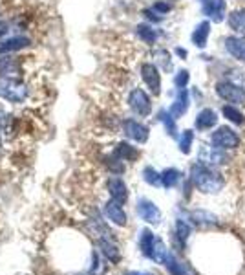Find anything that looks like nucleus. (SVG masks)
<instances>
[{
  "label": "nucleus",
  "instance_id": "1",
  "mask_svg": "<svg viewBox=\"0 0 245 275\" xmlns=\"http://www.w3.org/2000/svg\"><path fill=\"white\" fill-rule=\"evenodd\" d=\"M37 81L35 79H24V77H0V99L20 105L35 101L37 97Z\"/></svg>",
  "mask_w": 245,
  "mask_h": 275
},
{
  "label": "nucleus",
  "instance_id": "2",
  "mask_svg": "<svg viewBox=\"0 0 245 275\" xmlns=\"http://www.w3.org/2000/svg\"><path fill=\"white\" fill-rule=\"evenodd\" d=\"M188 176H190V183L201 193L216 194L225 187V178L222 173L214 169L212 165L201 164V162L190 165V175Z\"/></svg>",
  "mask_w": 245,
  "mask_h": 275
},
{
  "label": "nucleus",
  "instance_id": "3",
  "mask_svg": "<svg viewBox=\"0 0 245 275\" xmlns=\"http://www.w3.org/2000/svg\"><path fill=\"white\" fill-rule=\"evenodd\" d=\"M126 103H128L130 110L134 112L135 116H139V117L150 116L152 99H150V95L146 94L141 87H132L130 88L128 95H126Z\"/></svg>",
  "mask_w": 245,
  "mask_h": 275
},
{
  "label": "nucleus",
  "instance_id": "4",
  "mask_svg": "<svg viewBox=\"0 0 245 275\" xmlns=\"http://www.w3.org/2000/svg\"><path fill=\"white\" fill-rule=\"evenodd\" d=\"M214 92H216V95L220 99L229 103V105H236V106L245 105V90H242L240 87L233 85V83L223 79V77L214 85Z\"/></svg>",
  "mask_w": 245,
  "mask_h": 275
},
{
  "label": "nucleus",
  "instance_id": "5",
  "mask_svg": "<svg viewBox=\"0 0 245 275\" xmlns=\"http://www.w3.org/2000/svg\"><path fill=\"white\" fill-rule=\"evenodd\" d=\"M240 134L231 127H220L210 134V145L222 149V151H233L240 147Z\"/></svg>",
  "mask_w": 245,
  "mask_h": 275
},
{
  "label": "nucleus",
  "instance_id": "6",
  "mask_svg": "<svg viewBox=\"0 0 245 275\" xmlns=\"http://www.w3.org/2000/svg\"><path fill=\"white\" fill-rule=\"evenodd\" d=\"M121 129L126 138L137 141V143H145L148 140V127L134 117H124L121 121Z\"/></svg>",
  "mask_w": 245,
  "mask_h": 275
},
{
  "label": "nucleus",
  "instance_id": "7",
  "mask_svg": "<svg viewBox=\"0 0 245 275\" xmlns=\"http://www.w3.org/2000/svg\"><path fill=\"white\" fill-rule=\"evenodd\" d=\"M139 72H141V79L145 83V87L148 88L154 95H159V92H161V76H159L158 66L154 65V63H143Z\"/></svg>",
  "mask_w": 245,
  "mask_h": 275
},
{
  "label": "nucleus",
  "instance_id": "8",
  "mask_svg": "<svg viewBox=\"0 0 245 275\" xmlns=\"http://www.w3.org/2000/svg\"><path fill=\"white\" fill-rule=\"evenodd\" d=\"M137 215H139L145 222L152 224V226H158L161 222V211L154 202H150L148 198H139L137 200Z\"/></svg>",
  "mask_w": 245,
  "mask_h": 275
},
{
  "label": "nucleus",
  "instance_id": "9",
  "mask_svg": "<svg viewBox=\"0 0 245 275\" xmlns=\"http://www.w3.org/2000/svg\"><path fill=\"white\" fill-rule=\"evenodd\" d=\"M198 162L201 164H207V165H225L229 164V156L227 152L222 151V149H216V147H207L205 145L201 151H199V156H198Z\"/></svg>",
  "mask_w": 245,
  "mask_h": 275
},
{
  "label": "nucleus",
  "instance_id": "10",
  "mask_svg": "<svg viewBox=\"0 0 245 275\" xmlns=\"http://www.w3.org/2000/svg\"><path fill=\"white\" fill-rule=\"evenodd\" d=\"M225 52L234 59L238 61L240 65L245 66V37L240 35H229L225 39Z\"/></svg>",
  "mask_w": 245,
  "mask_h": 275
},
{
  "label": "nucleus",
  "instance_id": "11",
  "mask_svg": "<svg viewBox=\"0 0 245 275\" xmlns=\"http://www.w3.org/2000/svg\"><path fill=\"white\" fill-rule=\"evenodd\" d=\"M201 2V13L210 17L214 22H220L227 15V4L225 0H199Z\"/></svg>",
  "mask_w": 245,
  "mask_h": 275
},
{
  "label": "nucleus",
  "instance_id": "12",
  "mask_svg": "<svg viewBox=\"0 0 245 275\" xmlns=\"http://www.w3.org/2000/svg\"><path fill=\"white\" fill-rule=\"evenodd\" d=\"M106 187H108L112 200H116L119 204H126V200H128V187H126V183L119 176H110L108 182H106Z\"/></svg>",
  "mask_w": 245,
  "mask_h": 275
},
{
  "label": "nucleus",
  "instance_id": "13",
  "mask_svg": "<svg viewBox=\"0 0 245 275\" xmlns=\"http://www.w3.org/2000/svg\"><path fill=\"white\" fill-rule=\"evenodd\" d=\"M103 211H105V217L108 218V220H112L116 226H126V222H128L126 213L122 209V204H119L116 200H112V198L108 200L105 204V207H103Z\"/></svg>",
  "mask_w": 245,
  "mask_h": 275
},
{
  "label": "nucleus",
  "instance_id": "14",
  "mask_svg": "<svg viewBox=\"0 0 245 275\" xmlns=\"http://www.w3.org/2000/svg\"><path fill=\"white\" fill-rule=\"evenodd\" d=\"M227 26L234 35L245 37V7H234L227 15Z\"/></svg>",
  "mask_w": 245,
  "mask_h": 275
},
{
  "label": "nucleus",
  "instance_id": "15",
  "mask_svg": "<svg viewBox=\"0 0 245 275\" xmlns=\"http://www.w3.org/2000/svg\"><path fill=\"white\" fill-rule=\"evenodd\" d=\"M97 246H99L103 257L112 264H119L121 261V253H119V248L116 246V240L112 239H97Z\"/></svg>",
  "mask_w": 245,
  "mask_h": 275
},
{
  "label": "nucleus",
  "instance_id": "16",
  "mask_svg": "<svg viewBox=\"0 0 245 275\" xmlns=\"http://www.w3.org/2000/svg\"><path fill=\"white\" fill-rule=\"evenodd\" d=\"M218 123V114L214 108H201V110L198 112V116H196V129L199 130V132H203V130H209L212 129L214 125Z\"/></svg>",
  "mask_w": 245,
  "mask_h": 275
},
{
  "label": "nucleus",
  "instance_id": "17",
  "mask_svg": "<svg viewBox=\"0 0 245 275\" xmlns=\"http://www.w3.org/2000/svg\"><path fill=\"white\" fill-rule=\"evenodd\" d=\"M188 105H190V99H188L187 88H181V90H178V95H176L174 103L170 105L169 112L176 117V119H180V117L188 110Z\"/></svg>",
  "mask_w": 245,
  "mask_h": 275
},
{
  "label": "nucleus",
  "instance_id": "18",
  "mask_svg": "<svg viewBox=\"0 0 245 275\" xmlns=\"http://www.w3.org/2000/svg\"><path fill=\"white\" fill-rule=\"evenodd\" d=\"M112 156H116V158L121 160V162H134V160L139 156V151H137L135 147L130 145V143H126V141H119V143L114 147Z\"/></svg>",
  "mask_w": 245,
  "mask_h": 275
},
{
  "label": "nucleus",
  "instance_id": "19",
  "mask_svg": "<svg viewBox=\"0 0 245 275\" xmlns=\"http://www.w3.org/2000/svg\"><path fill=\"white\" fill-rule=\"evenodd\" d=\"M135 35H137V39H139L143 44L154 46L159 39V31L156 28L148 26V24H139V26H135Z\"/></svg>",
  "mask_w": 245,
  "mask_h": 275
},
{
  "label": "nucleus",
  "instance_id": "20",
  "mask_svg": "<svg viewBox=\"0 0 245 275\" xmlns=\"http://www.w3.org/2000/svg\"><path fill=\"white\" fill-rule=\"evenodd\" d=\"M156 239H158V237L152 233L150 229L145 228L139 231V250L146 259H150L152 250H154V244H156Z\"/></svg>",
  "mask_w": 245,
  "mask_h": 275
},
{
  "label": "nucleus",
  "instance_id": "21",
  "mask_svg": "<svg viewBox=\"0 0 245 275\" xmlns=\"http://www.w3.org/2000/svg\"><path fill=\"white\" fill-rule=\"evenodd\" d=\"M190 237V226L185 220L178 218L176 220V228H174V242L180 246V250H185V242Z\"/></svg>",
  "mask_w": 245,
  "mask_h": 275
},
{
  "label": "nucleus",
  "instance_id": "22",
  "mask_svg": "<svg viewBox=\"0 0 245 275\" xmlns=\"http://www.w3.org/2000/svg\"><path fill=\"white\" fill-rule=\"evenodd\" d=\"M210 35V22L209 20H201V22L196 26L192 33V42L198 48H205L207 46V39Z\"/></svg>",
  "mask_w": 245,
  "mask_h": 275
},
{
  "label": "nucleus",
  "instance_id": "23",
  "mask_svg": "<svg viewBox=\"0 0 245 275\" xmlns=\"http://www.w3.org/2000/svg\"><path fill=\"white\" fill-rule=\"evenodd\" d=\"M169 255H170L169 248L165 246V242L158 237V239H156V244H154V250H152L150 261H154V263H158V264H165Z\"/></svg>",
  "mask_w": 245,
  "mask_h": 275
},
{
  "label": "nucleus",
  "instance_id": "24",
  "mask_svg": "<svg viewBox=\"0 0 245 275\" xmlns=\"http://www.w3.org/2000/svg\"><path fill=\"white\" fill-rule=\"evenodd\" d=\"M222 112H223V116L227 117L231 123H234V125H244L245 123V116H244V112L240 110V106L225 105Z\"/></svg>",
  "mask_w": 245,
  "mask_h": 275
},
{
  "label": "nucleus",
  "instance_id": "25",
  "mask_svg": "<svg viewBox=\"0 0 245 275\" xmlns=\"http://www.w3.org/2000/svg\"><path fill=\"white\" fill-rule=\"evenodd\" d=\"M181 180V173L174 167H169V169H165L161 173V185L165 189H172Z\"/></svg>",
  "mask_w": 245,
  "mask_h": 275
},
{
  "label": "nucleus",
  "instance_id": "26",
  "mask_svg": "<svg viewBox=\"0 0 245 275\" xmlns=\"http://www.w3.org/2000/svg\"><path fill=\"white\" fill-rule=\"evenodd\" d=\"M190 220H194V224L198 226H207V224H216L218 218L209 213L205 209H196V211H190Z\"/></svg>",
  "mask_w": 245,
  "mask_h": 275
},
{
  "label": "nucleus",
  "instance_id": "27",
  "mask_svg": "<svg viewBox=\"0 0 245 275\" xmlns=\"http://www.w3.org/2000/svg\"><path fill=\"white\" fill-rule=\"evenodd\" d=\"M165 266H167V270L170 272V275H188V270L187 266L181 263V261H178V259L170 253L169 257H167V263H165Z\"/></svg>",
  "mask_w": 245,
  "mask_h": 275
},
{
  "label": "nucleus",
  "instance_id": "28",
  "mask_svg": "<svg viewBox=\"0 0 245 275\" xmlns=\"http://www.w3.org/2000/svg\"><path fill=\"white\" fill-rule=\"evenodd\" d=\"M223 79L231 81L233 85L240 87L242 90H245V70L244 68H231V70L223 76Z\"/></svg>",
  "mask_w": 245,
  "mask_h": 275
},
{
  "label": "nucleus",
  "instance_id": "29",
  "mask_svg": "<svg viewBox=\"0 0 245 275\" xmlns=\"http://www.w3.org/2000/svg\"><path fill=\"white\" fill-rule=\"evenodd\" d=\"M88 274L90 275H105L106 274V266L101 261L99 253L92 252L90 255V266H88Z\"/></svg>",
  "mask_w": 245,
  "mask_h": 275
},
{
  "label": "nucleus",
  "instance_id": "30",
  "mask_svg": "<svg viewBox=\"0 0 245 275\" xmlns=\"http://www.w3.org/2000/svg\"><path fill=\"white\" fill-rule=\"evenodd\" d=\"M159 121L165 125L167 132H169L172 138H176V136H178V129H176V117L172 116L169 110H163L161 114H159Z\"/></svg>",
  "mask_w": 245,
  "mask_h": 275
},
{
  "label": "nucleus",
  "instance_id": "31",
  "mask_svg": "<svg viewBox=\"0 0 245 275\" xmlns=\"http://www.w3.org/2000/svg\"><path fill=\"white\" fill-rule=\"evenodd\" d=\"M143 180L148 183V185H161V173H158V171L154 169V167H145L143 169Z\"/></svg>",
  "mask_w": 245,
  "mask_h": 275
},
{
  "label": "nucleus",
  "instance_id": "32",
  "mask_svg": "<svg viewBox=\"0 0 245 275\" xmlns=\"http://www.w3.org/2000/svg\"><path fill=\"white\" fill-rule=\"evenodd\" d=\"M154 57H156V63H159L163 70L169 72L170 68H172V61H170V53L167 52L165 48H159V50H156V52H154Z\"/></svg>",
  "mask_w": 245,
  "mask_h": 275
},
{
  "label": "nucleus",
  "instance_id": "33",
  "mask_svg": "<svg viewBox=\"0 0 245 275\" xmlns=\"http://www.w3.org/2000/svg\"><path fill=\"white\" fill-rule=\"evenodd\" d=\"M192 141H194L192 130H183V134H181V138H180V151L188 154V152H190V147H192Z\"/></svg>",
  "mask_w": 245,
  "mask_h": 275
},
{
  "label": "nucleus",
  "instance_id": "34",
  "mask_svg": "<svg viewBox=\"0 0 245 275\" xmlns=\"http://www.w3.org/2000/svg\"><path fill=\"white\" fill-rule=\"evenodd\" d=\"M152 9L158 13V15H167V13H170V9H172V4H170V0H156L154 4H152Z\"/></svg>",
  "mask_w": 245,
  "mask_h": 275
},
{
  "label": "nucleus",
  "instance_id": "35",
  "mask_svg": "<svg viewBox=\"0 0 245 275\" xmlns=\"http://www.w3.org/2000/svg\"><path fill=\"white\" fill-rule=\"evenodd\" d=\"M188 79H190V76H188L187 70H180V72H178V74H176V77H174V85L178 87V90H181V88H187Z\"/></svg>",
  "mask_w": 245,
  "mask_h": 275
},
{
  "label": "nucleus",
  "instance_id": "36",
  "mask_svg": "<svg viewBox=\"0 0 245 275\" xmlns=\"http://www.w3.org/2000/svg\"><path fill=\"white\" fill-rule=\"evenodd\" d=\"M176 53L181 57H187V50H183V48H176Z\"/></svg>",
  "mask_w": 245,
  "mask_h": 275
},
{
  "label": "nucleus",
  "instance_id": "37",
  "mask_svg": "<svg viewBox=\"0 0 245 275\" xmlns=\"http://www.w3.org/2000/svg\"><path fill=\"white\" fill-rule=\"evenodd\" d=\"M124 275H152V274H146V272H128V274Z\"/></svg>",
  "mask_w": 245,
  "mask_h": 275
},
{
  "label": "nucleus",
  "instance_id": "38",
  "mask_svg": "<svg viewBox=\"0 0 245 275\" xmlns=\"http://www.w3.org/2000/svg\"><path fill=\"white\" fill-rule=\"evenodd\" d=\"M75 275H90V274H75Z\"/></svg>",
  "mask_w": 245,
  "mask_h": 275
}]
</instances>
